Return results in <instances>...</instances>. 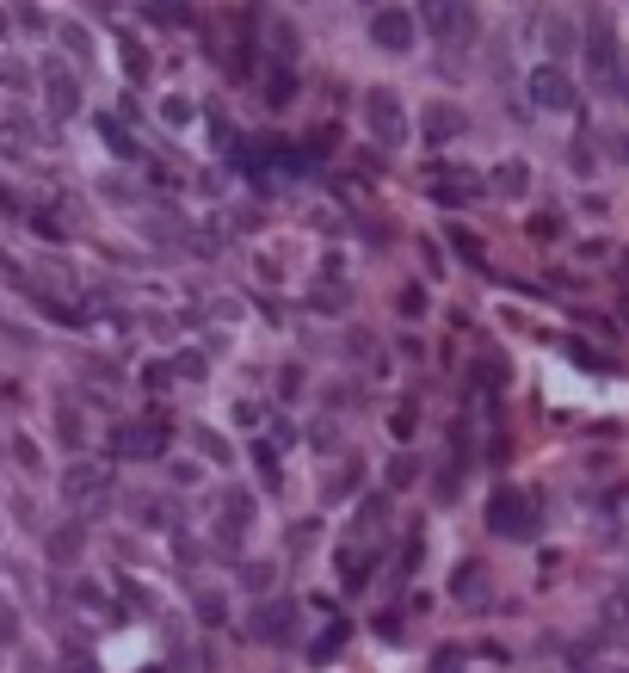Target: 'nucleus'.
<instances>
[{
  "label": "nucleus",
  "instance_id": "nucleus-7",
  "mask_svg": "<svg viewBox=\"0 0 629 673\" xmlns=\"http://www.w3.org/2000/svg\"><path fill=\"white\" fill-rule=\"evenodd\" d=\"M426 130H432V136H457V130H463V112H457V105H432V112H426Z\"/></svg>",
  "mask_w": 629,
  "mask_h": 673
},
{
  "label": "nucleus",
  "instance_id": "nucleus-1",
  "mask_svg": "<svg viewBox=\"0 0 629 673\" xmlns=\"http://www.w3.org/2000/svg\"><path fill=\"white\" fill-rule=\"evenodd\" d=\"M364 118H370V136H377V143H401V136H407V112H401V99L389 87L364 93Z\"/></svg>",
  "mask_w": 629,
  "mask_h": 673
},
{
  "label": "nucleus",
  "instance_id": "nucleus-6",
  "mask_svg": "<svg viewBox=\"0 0 629 673\" xmlns=\"http://www.w3.org/2000/svg\"><path fill=\"white\" fill-rule=\"evenodd\" d=\"M586 62L599 68V75H617V38H611L605 19H592V31H586Z\"/></svg>",
  "mask_w": 629,
  "mask_h": 673
},
{
  "label": "nucleus",
  "instance_id": "nucleus-3",
  "mask_svg": "<svg viewBox=\"0 0 629 673\" xmlns=\"http://www.w3.org/2000/svg\"><path fill=\"white\" fill-rule=\"evenodd\" d=\"M531 99L543 105V112H568V105H574V81L555 62H543L537 75H531Z\"/></svg>",
  "mask_w": 629,
  "mask_h": 673
},
{
  "label": "nucleus",
  "instance_id": "nucleus-13",
  "mask_svg": "<svg viewBox=\"0 0 629 673\" xmlns=\"http://www.w3.org/2000/svg\"><path fill=\"white\" fill-rule=\"evenodd\" d=\"M0 25H7V19H0Z\"/></svg>",
  "mask_w": 629,
  "mask_h": 673
},
{
  "label": "nucleus",
  "instance_id": "nucleus-2",
  "mask_svg": "<svg viewBox=\"0 0 629 673\" xmlns=\"http://www.w3.org/2000/svg\"><path fill=\"white\" fill-rule=\"evenodd\" d=\"M488 519H494V531H506V538H525L531 531V501L518 488H500L488 501Z\"/></svg>",
  "mask_w": 629,
  "mask_h": 673
},
{
  "label": "nucleus",
  "instance_id": "nucleus-12",
  "mask_svg": "<svg viewBox=\"0 0 629 673\" xmlns=\"http://www.w3.org/2000/svg\"><path fill=\"white\" fill-rule=\"evenodd\" d=\"M0 636H13V612L7 606H0Z\"/></svg>",
  "mask_w": 629,
  "mask_h": 673
},
{
  "label": "nucleus",
  "instance_id": "nucleus-10",
  "mask_svg": "<svg viewBox=\"0 0 629 673\" xmlns=\"http://www.w3.org/2000/svg\"><path fill=\"white\" fill-rule=\"evenodd\" d=\"M525 186H531V180H525V167H518V161H512V167H500V192H506V198H518Z\"/></svg>",
  "mask_w": 629,
  "mask_h": 673
},
{
  "label": "nucleus",
  "instance_id": "nucleus-5",
  "mask_svg": "<svg viewBox=\"0 0 629 673\" xmlns=\"http://www.w3.org/2000/svg\"><path fill=\"white\" fill-rule=\"evenodd\" d=\"M370 38H377L383 50H407V44H414V13H395V7H383L377 19H370Z\"/></svg>",
  "mask_w": 629,
  "mask_h": 673
},
{
  "label": "nucleus",
  "instance_id": "nucleus-8",
  "mask_svg": "<svg viewBox=\"0 0 629 673\" xmlns=\"http://www.w3.org/2000/svg\"><path fill=\"white\" fill-rule=\"evenodd\" d=\"M284 618H290V606H266V612L253 618V630H259V636H284V630H290Z\"/></svg>",
  "mask_w": 629,
  "mask_h": 673
},
{
  "label": "nucleus",
  "instance_id": "nucleus-4",
  "mask_svg": "<svg viewBox=\"0 0 629 673\" xmlns=\"http://www.w3.org/2000/svg\"><path fill=\"white\" fill-rule=\"evenodd\" d=\"M44 99H50V118H74V112H81V87H74V75H68V68L62 62H50L44 68Z\"/></svg>",
  "mask_w": 629,
  "mask_h": 673
},
{
  "label": "nucleus",
  "instance_id": "nucleus-11",
  "mask_svg": "<svg viewBox=\"0 0 629 673\" xmlns=\"http://www.w3.org/2000/svg\"><path fill=\"white\" fill-rule=\"evenodd\" d=\"M99 130H105V143H111V149H118V155H130V136H124L118 124H111V118H99Z\"/></svg>",
  "mask_w": 629,
  "mask_h": 673
},
{
  "label": "nucleus",
  "instance_id": "nucleus-9",
  "mask_svg": "<svg viewBox=\"0 0 629 673\" xmlns=\"http://www.w3.org/2000/svg\"><path fill=\"white\" fill-rule=\"evenodd\" d=\"M62 488H68V494H74V501H93V488H99V494H105V476H87V470H74V476H68V482H62Z\"/></svg>",
  "mask_w": 629,
  "mask_h": 673
}]
</instances>
